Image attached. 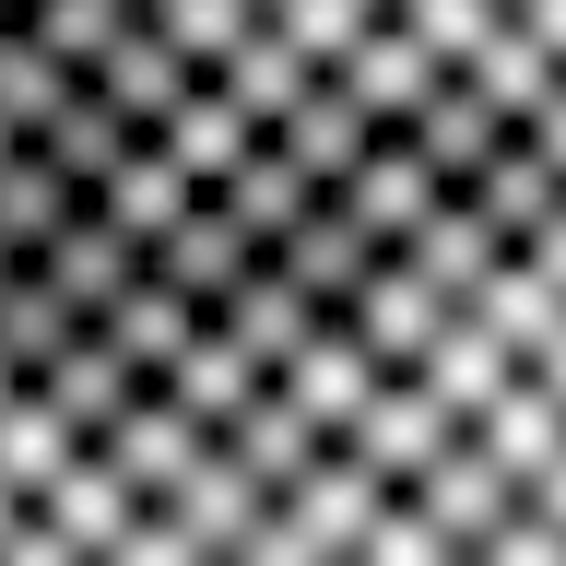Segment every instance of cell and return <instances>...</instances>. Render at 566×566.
<instances>
[{"label": "cell", "mask_w": 566, "mask_h": 566, "mask_svg": "<svg viewBox=\"0 0 566 566\" xmlns=\"http://www.w3.org/2000/svg\"><path fill=\"white\" fill-rule=\"evenodd\" d=\"M0 48L212 142L248 189L566 177V0H0Z\"/></svg>", "instance_id": "2"}, {"label": "cell", "mask_w": 566, "mask_h": 566, "mask_svg": "<svg viewBox=\"0 0 566 566\" xmlns=\"http://www.w3.org/2000/svg\"><path fill=\"white\" fill-rule=\"evenodd\" d=\"M0 495V566H566V177L283 189Z\"/></svg>", "instance_id": "1"}]
</instances>
